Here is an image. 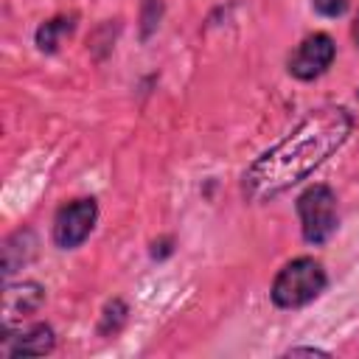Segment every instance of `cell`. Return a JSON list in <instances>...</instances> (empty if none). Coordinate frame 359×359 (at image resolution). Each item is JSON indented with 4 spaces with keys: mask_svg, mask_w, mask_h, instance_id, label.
<instances>
[{
    "mask_svg": "<svg viewBox=\"0 0 359 359\" xmlns=\"http://www.w3.org/2000/svg\"><path fill=\"white\" fill-rule=\"evenodd\" d=\"M70 31H73V17H56V20L42 22L39 31H36V45H39V50L53 53V50L59 48L62 36H70Z\"/></svg>",
    "mask_w": 359,
    "mask_h": 359,
    "instance_id": "ba28073f",
    "label": "cell"
},
{
    "mask_svg": "<svg viewBox=\"0 0 359 359\" xmlns=\"http://www.w3.org/2000/svg\"><path fill=\"white\" fill-rule=\"evenodd\" d=\"M323 286H325L323 266L314 258H294L278 272L272 283V300L283 309H294L314 300L323 292Z\"/></svg>",
    "mask_w": 359,
    "mask_h": 359,
    "instance_id": "7a4b0ae2",
    "label": "cell"
},
{
    "mask_svg": "<svg viewBox=\"0 0 359 359\" xmlns=\"http://www.w3.org/2000/svg\"><path fill=\"white\" fill-rule=\"evenodd\" d=\"M353 42L359 45V14H356V20H353Z\"/></svg>",
    "mask_w": 359,
    "mask_h": 359,
    "instance_id": "8fae6325",
    "label": "cell"
},
{
    "mask_svg": "<svg viewBox=\"0 0 359 359\" xmlns=\"http://www.w3.org/2000/svg\"><path fill=\"white\" fill-rule=\"evenodd\" d=\"M45 300V292L39 283H17V286H8L6 294H3V317H6V325H11L14 317H25L31 311H36Z\"/></svg>",
    "mask_w": 359,
    "mask_h": 359,
    "instance_id": "8992f818",
    "label": "cell"
},
{
    "mask_svg": "<svg viewBox=\"0 0 359 359\" xmlns=\"http://www.w3.org/2000/svg\"><path fill=\"white\" fill-rule=\"evenodd\" d=\"M314 3V8L320 11V14H325V17H339L345 8H348V0H311Z\"/></svg>",
    "mask_w": 359,
    "mask_h": 359,
    "instance_id": "9c48e42d",
    "label": "cell"
},
{
    "mask_svg": "<svg viewBox=\"0 0 359 359\" xmlns=\"http://www.w3.org/2000/svg\"><path fill=\"white\" fill-rule=\"evenodd\" d=\"M351 135V115L342 107H320L303 118L278 146L264 151L244 174V194L252 202L272 199L306 180Z\"/></svg>",
    "mask_w": 359,
    "mask_h": 359,
    "instance_id": "6da1fadb",
    "label": "cell"
},
{
    "mask_svg": "<svg viewBox=\"0 0 359 359\" xmlns=\"http://www.w3.org/2000/svg\"><path fill=\"white\" fill-rule=\"evenodd\" d=\"M297 353H309V356H328L325 351H320V348H292L289 351V356H297Z\"/></svg>",
    "mask_w": 359,
    "mask_h": 359,
    "instance_id": "30bf717a",
    "label": "cell"
},
{
    "mask_svg": "<svg viewBox=\"0 0 359 359\" xmlns=\"http://www.w3.org/2000/svg\"><path fill=\"white\" fill-rule=\"evenodd\" d=\"M297 213H300L303 236L311 244H323L337 230V196L331 194L328 185L306 188L297 199Z\"/></svg>",
    "mask_w": 359,
    "mask_h": 359,
    "instance_id": "3957f363",
    "label": "cell"
},
{
    "mask_svg": "<svg viewBox=\"0 0 359 359\" xmlns=\"http://www.w3.org/2000/svg\"><path fill=\"white\" fill-rule=\"evenodd\" d=\"M95 216H98L95 199H76V202L65 205L53 219V241H56V247H62V250L79 247L90 236V230L95 224Z\"/></svg>",
    "mask_w": 359,
    "mask_h": 359,
    "instance_id": "277c9868",
    "label": "cell"
},
{
    "mask_svg": "<svg viewBox=\"0 0 359 359\" xmlns=\"http://www.w3.org/2000/svg\"><path fill=\"white\" fill-rule=\"evenodd\" d=\"M50 348H53L50 325H34L20 337H6V342H3L6 356H42Z\"/></svg>",
    "mask_w": 359,
    "mask_h": 359,
    "instance_id": "52a82bcc",
    "label": "cell"
},
{
    "mask_svg": "<svg viewBox=\"0 0 359 359\" xmlns=\"http://www.w3.org/2000/svg\"><path fill=\"white\" fill-rule=\"evenodd\" d=\"M334 62V42L328 34L306 36L289 56V73L297 79H314Z\"/></svg>",
    "mask_w": 359,
    "mask_h": 359,
    "instance_id": "5b68a950",
    "label": "cell"
}]
</instances>
